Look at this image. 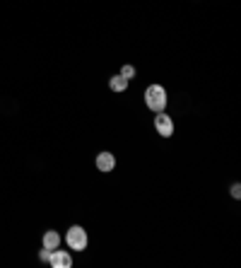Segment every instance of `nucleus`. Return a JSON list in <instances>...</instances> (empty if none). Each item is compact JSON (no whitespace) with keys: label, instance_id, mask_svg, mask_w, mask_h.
I'll use <instances>...</instances> for the list:
<instances>
[{"label":"nucleus","instance_id":"nucleus-1","mask_svg":"<svg viewBox=\"0 0 241 268\" xmlns=\"http://www.w3.org/2000/svg\"><path fill=\"white\" fill-rule=\"evenodd\" d=\"M145 104L150 112H164L166 109V89L162 85H150L145 89Z\"/></svg>","mask_w":241,"mask_h":268},{"label":"nucleus","instance_id":"nucleus-2","mask_svg":"<svg viewBox=\"0 0 241 268\" xmlns=\"http://www.w3.org/2000/svg\"><path fill=\"white\" fill-rule=\"evenodd\" d=\"M66 242H68V246H70L73 251H85V249H87V232H85V227L73 225V227L68 230Z\"/></svg>","mask_w":241,"mask_h":268},{"label":"nucleus","instance_id":"nucleus-3","mask_svg":"<svg viewBox=\"0 0 241 268\" xmlns=\"http://www.w3.org/2000/svg\"><path fill=\"white\" fill-rule=\"evenodd\" d=\"M154 128H157V133L162 135V138H171V135H174V119L164 112H157V116H154Z\"/></svg>","mask_w":241,"mask_h":268},{"label":"nucleus","instance_id":"nucleus-4","mask_svg":"<svg viewBox=\"0 0 241 268\" xmlns=\"http://www.w3.org/2000/svg\"><path fill=\"white\" fill-rule=\"evenodd\" d=\"M48 263L53 268H70L73 266V256L68 251H61V249H53L51 256H48Z\"/></svg>","mask_w":241,"mask_h":268},{"label":"nucleus","instance_id":"nucleus-5","mask_svg":"<svg viewBox=\"0 0 241 268\" xmlns=\"http://www.w3.org/2000/svg\"><path fill=\"white\" fill-rule=\"evenodd\" d=\"M116 167V155H111V152H99L97 155V169L99 172H113Z\"/></svg>","mask_w":241,"mask_h":268},{"label":"nucleus","instance_id":"nucleus-6","mask_svg":"<svg viewBox=\"0 0 241 268\" xmlns=\"http://www.w3.org/2000/svg\"><path fill=\"white\" fill-rule=\"evenodd\" d=\"M44 246L46 249H51V251L58 249V246H61V235H58L55 230H48V232L44 235Z\"/></svg>","mask_w":241,"mask_h":268},{"label":"nucleus","instance_id":"nucleus-7","mask_svg":"<svg viewBox=\"0 0 241 268\" xmlns=\"http://www.w3.org/2000/svg\"><path fill=\"white\" fill-rule=\"evenodd\" d=\"M109 87L113 89V92H126L128 80L123 78V75H111V78H109Z\"/></svg>","mask_w":241,"mask_h":268},{"label":"nucleus","instance_id":"nucleus-8","mask_svg":"<svg viewBox=\"0 0 241 268\" xmlns=\"http://www.w3.org/2000/svg\"><path fill=\"white\" fill-rule=\"evenodd\" d=\"M120 75L131 82V80L135 78V68H133V66H123V68H120Z\"/></svg>","mask_w":241,"mask_h":268},{"label":"nucleus","instance_id":"nucleus-9","mask_svg":"<svg viewBox=\"0 0 241 268\" xmlns=\"http://www.w3.org/2000/svg\"><path fill=\"white\" fill-rule=\"evenodd\" d=\"M48 256H51V249H41V254H39V258H41V261H44V263H48Z\"/></svg>","mask_w":241,"mask_h":268},{"label":"nucleus","instance_id":"nucleus-10","mask_svg":"<svg viewBox=\"0 0 241 268\" xmlns=\"http://www.w3.org/2000/svg\"><path fill=\"white\" fill-rule=\"evenodd\" d=\"M231 196H234V198H241V186H239V184H234V186H231Z\"/></svg>","mask_w":241,"mask_h":268}]
</instances>
